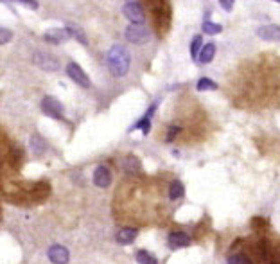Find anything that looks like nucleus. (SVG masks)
Wrapping results in <instances>:
<instances>
[{"instance_id":"11","label":"nucleus","mask_w":280,"mask_h":264,"mask_svg":"<svg viewBox=\"0 0 280 264\" xmlns=\"http://www.w3.org/2000/svg\"><path fill=\"white\" fill-rule=\"evenodd\" d=\"M257 36L264 41H280V25L268 24L257 29Z\"/></svg>"},{"instance_id":"12","label":"nucleus","mask_w":280,"mask_h":264,"mask_svg":"<svg viewBox=\"0 0 280 264\" xmlns=\"http://www.w3.org/2000/svg\"><path fill=\"white\" fill-rule=\"evenodd\" d=\"M167 244L171 250H178V248H185L190 244V235L185 232H171L167 237Z\"/></svg>"},{"instance_id":"2","label":"nucleus","mask_w":280,"mask_h":264,"mask_svg":"<svg viewBox=\"0 0 280 264\" xmlns=\"http://www.w3.org/2000/svg\"><path fill=\"white\" fill-rule=\"evenodd\" d=\"M148 8L151 9L153 18H155V25L162 33H165V29L171 24V8L167 4V0H146Z\"/></svg>"},{"instance_id":"14","label":"nucleus","mask_w":280,"mask_h":264,"mask_svg":"<svg viewBox=\"0 0 280 264\" xmlns=\"http://www.w3.org/2000/svg\"><path fill=\"white\" fill-rule=\"evenodd\" d=\"M136 235H138V230H136V228L126 227V228H122V230H119V234L115 235V241L119 244H122V246H128V244H131L133 241L136 239Z\"/></svg>"},{"instance_id":"19","label":"nucleus","mask_w":280,"mask_h":264,"mask_svg":"<svg viewBox=\"0 0 280 264\" xmlns=\"http://www.w3.org/2000/svg\"><path fill=\"white\" fill-rule=\"evenodd\" d=\"M135 259L138 264H158L157 257L153 255V253H149L148 250H136Z\"/></svg>"},{"instance_id":"5","label":"nucleus","mask_w":280,"mask_h":264,"mask_svg":"<svg viewBox=\"0 0 280 264\" xmlns=\"http://www.w3.org/2000/svg\"><path fill=\"white\" fill-rule=\"evenodd\" d=\"M122 11H124V15H126V18H128L133 25H144L146 17H144V9H142V4H140V2L129 0V2L124 4Z\"/></svg>"},{"instance_id":"9","label":"nucleus","mask_w":280,"mask_h":264,"mask_svg":"<svg viewBox=\"0 0 280 264\" xmlns=\"http://www.w3.org/2000/svg\"><path fill=\"white\" fill-rule=\"evenodd\" d=\"M158 104H160V101H157V103H153L151 106H149V110L146 112V115L140 117L138 122H136L135 126L131 128V131H133V129H142V133H144V135H148L149 129H151V119H153V115H155V112L158 110Z\"/></svg>"},{"instance_id":"22","label":"nucleus","mask_w":280,"mask_h":264,"mask_svg":"<svg viewBox=\"0 0 280 264\" xmlns=\"http://www.w3.org/2000/svg\"><path fill=\"white\" fill-rule=\"evenodd\" d=\"M203 34H210V36H214V34H219L223 31V27L219 24H214V22L205 20L203 22V27H201Z\"/></svg>"},{"instance_id":"21","label":"nucleus","mask_w":280,"mask_h":264,"mask_svg":"<svg viewBox=\"0 0 280 264\" xmlns=\"http://www.w3.org/2000/svg\"><path fill=\"white\" fill-rule=\"evenodd\" d=\"M196 88H198V92L218 90V83L212 81V79H208V78H201L198 83H196Z\"/></svg>"},{"instance_id":"13","label":"nucleus","mask_w":280,"mask_h":264,"mask_svg":"<svg viewBox=\"0 0 280 264\" xmlns=\"http://www.w3.org/2000/svg\"><path fill=\"white\" fill-rule=\"evenodd\" d=\"M94 183L97 187H101V189H106V187H110L111 173H110V169H108L106 165H99V167H95V171H94Z\"/></svg>"},{"instance_id":"18","label":"nucleus","mask_w":280,"mask_h":264,"mask_svg":"<svg viewBox=\"0 0 280 264\" xmlns=\"http://www.w3.org/2000/svg\"><path fill=\"white\" fill-rule=\"evenodd\" d=\"M183 194H185V187H183V183H181L180 180H174V182H171V185H169V200H180Z\"/></svg>"},{"instance_id":"10","label":"nucleus","mask_w":280,"mask_h":264,"mask_svg":"<svg viewBox=\"0 0 280 264\" xmlns=\"http://www.w3.org/2000/svg\"><path fill=\"white\" fill-rule=\"evenodd\" d=\"M68 38H70V34H68V31H66V27H65V29H63V27L49 29L45 34H43V40H45L47 43H52V45H59V43H65Z\"/></svg>"},{"instance_id":"20","label":"nucleus","mask_w":280,"mask_h":264,"mask_svg":"<svg viewBox=\"0 0 280 264\" xmlns=\"http://www.w3.org/2000/svg\"><path fill=\"white\" fill-rule=\"evenodd\" d=\"M203 36L201 34H196V36L192 38V41H190V58L192 59H196L198 58V54L201 52V49H203Z\"/></svg>"},{"instance_id":"6","label":"nucleus","mask_w":280,"mask_h":264,"mask_svg":"<svg viewBox=\"0 0 280 264\" xmlns=\"http://www.w3.org/2000/svg\"><path fill=\"white\" fill-rule=\"evenodd\" d=\"M66 76H68V78L72 79L76 85H79V87H83V88H90L92 87L90 78L87 76V72L83 71L81 67H79L76 61H68V65H66Z\"/></svg>"},{"instance_id":"28","label":"nucleus","mask_w":280,"mask_h":264,"mask_svg":"<svg viewBox=\"0 0 280 264\" xmlns=\"http://www.w3.org/2000/svg\"><path fill=\"white\" fill-rule=\"evenodd\" d=\"M219 2H221V8L225 9V11L230 13L232 9H234V2H235V0H219Z\"/></svg>"},{"instance_id":"4","label":"nucleus","mask_w":280,"mask_h":264,"mask_svg":"<svg viewBox=\"0 0 280 264\" xmlns=\"http://www.w3.org/2000/svg\"><path fill=\"white\" fill-rule=\"evenodd\" d=\"M124 36H126L128 41L135 43V45H144V43H148L151 40V33L144 25H129V27H126Z\"/></svg>"},{"instance_id":"1","label":"nucleus","mask_w":280,"mask_h":264,"mask_svg":"<svg viewBox=\"0 0 280 264\" xmlns=\"http://www.w3.org/2000/svg\"><path fill=\"white\" fill-rule=\"evenodd\" d=\"M106 63L110 72L115 78H124L129 71L131 58H129V52L122 45H113L106 54Z\"/></svg>"},{"instance_id":"7","label":"nucleus","mask_w":280,"mask_h":264,"mask_svg":"<svg viewBox=\"0 0 280 264\" xmlns=\"http://www.w3.org/2000/svg\"><path fill=\"white\" fill-rule=\"evenodd\" d=\"M33 63L36 67H40L41 71H45V72H58L59 71L58 59L54 58V56H50V54H47V52H36L33 56Z\"/></svg>"},{"instance_id":"8","label":"nucleus","mask_w":280,"mask_h":264,"mask_svg":"<svg viewBox=\"0 0 280 264\" xmlns=\"http://www.w3.org/2000/svg\"><path fill=\"white\" fill-rule=\"evenodd\" d=\"M47 255H49V259L52 264H68V260H70L68 250H66L65 246H61V244H54V246H50Z\"/></svg>"},{"instance_id":"17","label":"nucleus","mask_w":280,"mask_h":264,"mask_svg":"<svg viewBox=\"0 0 280 264\" xmlns=\"http://www.w3.org/2000/svg\"><path fill=\"white\" fill-rule=\"evenodd\" d=\"M214 56H216V45L214 43H206L201 49V52H199V63L206 65V63H210L214 59Z\"/></svg>"},{"instance_id":"29","label":"nucleus","mask_w":280,"mask_h":264,"mask_svg":"<svg viewBox=\"0 0 280 264\" xmlns=\"http://www.w3.org/2000/svg\"><path fill=\"white\" fill-rule=\"evenodd\" d=\"M275 2H278V4H280V0H275Z\"/></svg>"},{"instance_id":"3","label":"nucleus","mask_w":280,"mask_h":264,"mask_svg":"<svg viewBox=\"0 0 280 264\" xmlns=\"http://www.w3.org/2000/svg\"><path fill=\"white\" fill-rule=\"evenodd\" d=\"M41 112L45 113V115L52 117V119H58V120H65V108H63L61 101L56 99V97H52V95H47V97H43V101H41Z\"/></svg>"},{"instance_id":"15","label":"nucleus","mask_w":280,"mask_h":264,"mask_svg":"<svg viewBox=\"0 0 280 264\" xmlns=\"http://www.w3.org/2000/svg\"><path fill=\"white\" fill-rule=\"evenodd\" d=\"M122 169L126 174H131V176H138L142 167H140V160L136 157H126L122 160Z\"/></svg>"},{"instance_id":"27","label":"nucleus","mask_w":280,"mask_h":264,"mask_svg":"<svg viewBox=\"0 0 280 264\" xmlns=\"http://www.w3.org/2000/svg\"><path fill=\"white\" fill-rule=\"evenodd\" d=\"M17 2H20V4H24V6H27L29 9H38V8H40L38 0H17Z\"/></svg>"},{"instance_id":"24","label":"nucleus","mask_w":280,"mask_h":264,"mask_svg":"<svg viewBox=\"0 0 280 264\" xmlns=\"http://www.w3.org/2000/svg\"><path fill=\"white\" fill-rule=\"evenodd\" d=\"M228 264H251V260L243 253H235V255L228 257Z\"/></svg>"},{"instance_id":"25","label":"nucleus","mask_w":280,"mask_h":264,"mask_svg":"<svg viewBox=\"0 0 280 264\" xmlns=\"http://www.w3.org/2000/svg\"><path fill=\"white\" fill-rule=\"evenodd\" d=\"M181 133V128L180 126H176V124H173L169 129H167V137H165V142H173L174 139H176L178 135Z\"/></svg>"},{"instance_id":"26","label":"nucleus","mask_w":280,"mask_h":264,"mask_svg":"<svg viewBox=\"0 0 280 264\" xmlns=\"http://www.w3.org/2000/svg\"><path fill=\"white\" fill-rule=\"evenodd\" d=\"M9 40H13V31L2 27V29H0V43H2V45H6Z\"/></svg>"},{"instance_id":"23","label":"nucleus","mask_w":280,"mask_h":264,"mask_svg":"<svg viewBox=\"0 0 280 264\" xmlns=\"http://www.w3.org/2000/svg\"><path fill=\"white\" fill-rule=\"evenodd\" d=\"M66 31H68L70 36L76 38V40H78L79 43H83V45H88V40H87V36L83 34V31L76 29V27H72V25H68V27H66Z\"/></svg>"},{"instance_id":"16","label":"nucleus","mask_w":280,"mask_h":264,"mask_svg":"<svg viewBox=\"0 0 280 264\" xmlns=\"http://www.w3.org/2000/svg\"><path fill=\"white\" fill-rule=\"evenodd\" d=\"M29 146H31V149H33V153L36 155V157H43L47 153V142L41 139L40 135H33L31 137V141H29Z\"/></svg>"}]
</instances>
